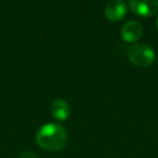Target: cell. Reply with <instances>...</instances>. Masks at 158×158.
I'll list each match as a JSON object with an SVG mask.
<instances>
[{"label": "cell", "mask_w": 158, "mask_h": 158, "mask_svg": "<svg viewBox=\"0 0 158 158\" xmlns=\"http://www.w3.org/2000/svg\"><path fill=\"white\" fill-rule=\"evenodd\" d=\"M36 142L47 151H59L65 146L67 133L65 128L60 123H46L38 129Z\"/></svg>", "instance_id": "obj_1"}, {"label": "cell", "mask_w": 158, "mask_h": 158, "mask_svg": "<svg viewBox=\"0 0 158 158\" xmlns=\"http://www.w3.org/2000/svg\"><path fill=\"white\" fill-rule=\"evenodd\" d=\"M128 57L134 65L139 67H147L155 60V52L145 44H134L128 49Z\"/></svg>", "instance_id": "obj_2"}, {"label": "cell", "mask_w": 158, "mask_h": 158, "mask_svg": "<svg viewBox=\"0 0 158 158\" xmlns=\"http://www.w3.org/2000/svg\"><path fill=\"white\" fill-rule=\"evenodd\" d=\"M129 6L131 8V11L135 15L142 16V18H149L158 11L157 0H146V1L130 0Z\"/></svg>", "instance_id": "obj_3"}, {"label": "cell", "mask_w": 158, "mask_h": 158, "mask_svg": "<svg viewBox=\"0 0 158 158\" xmlns=\"http://www.w3.org/2000/svg\"><path fill=\"white\" fill-rule=\"evenodd\" d=\"M127 6L121 0H113L106 5L105 7V15L110 21L118 22L123 20L127 14Z\"/></svg>", "instance_id": "obj_4"}, {"label": "cell", "mask_w": 158, "mask_h": 158, "mask_svg": "<svg viewBox=\"0 0 158 158\" xmlns=\"http://www.w3.org/2000/svg\"><path fill=\"white\" fill-rule=\"evenodd\" d=\"M143 34L142 25L136 21H129L121 27L120 35L125 41L135 42L141 38Z\"/></svg>", "instance_id": "obj_5"}, {"label": "cell", "mask_w": 158, "mask_h": 158, "mask_svg": "<svg viewBox=\"0 0 158 158\" xmlns=\"http://www.w3.org/2000/svg\"><path fill=\"white\" fill-rule=\"evenodd\" d=\"M51 115L57 120H66L70 115V107L64 100H55L51 104Z\"/></svg>", "instance_id": "obj_6"}, {"label": "cell", "mask_w": 158, "mask_h": 158, "mask_svg": "<svg viewBox=\"0 0 158 158\" xmlns=\"http://www.w3.org/2000/svg\"><path fill=\"white\" fill-rule=\"evenodd\" d=\"M19 158H39V157L35 153H33V152H26V153L22 154Z\"/></svg>", "instance_id": "obj_7"}, {"label": "cell", "mask_w": 158, "mask_h": 158, "mask_svg": "<svg viewBox=\"0 0 158 158\" xmlns=\"http://www.w3.org/2000/svg\"><path fill=\"white\" fill-rule=\"evenodd\" d=\"M156 26H157V28H158V16H157V21H156Z\"/></svg>", "instance_id": "obj_8"}]
</instances>
